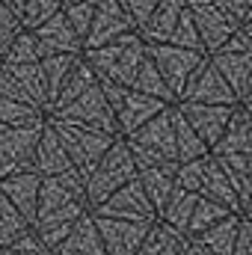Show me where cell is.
<instances>
[{
	"mask_svg": "<svg viewBox=\"0 0 252 255\" xmlns=\"http://www.w3.org/2000/svg\"><path fill=\"white\" fill-rule=\"evenodd\" d=\"M119 6L125 9V15L130 18V24H133V30L148 18V12L157 6V0H119Z\"/></svg>",
	"mask_w": 252,
	"mask_h": 255,
	"instance_id": "44",
	"label": "cell"
},
{
	"mask_svg": "<svg viewBox=\"0 0 252 255\" xmlns=\"http://www.w3.org/2000/svg\"><path fill=\"white\" fill-rule=\"evenodd\" d=\"M89 83H95V71H92V68L86 65V60L80 57V60H77V65H74V68L68 71V77L63 80V86H60L57 98L51 101V107H48L45 113H51V110H57V107L68 104L71 98H77V95H80V92H83V89H86Z\"/></svg>",
	"mask_w": 252,
	"mask_h": 255,
	"instance_id": "33",
	"label": "cell"
},
{
	"mask_svg": "<svg viewBox=\"0 0 252 255\" xmlns=\"http://www.w3.org/2000/svg\"><path fill=\"white\" fill-rule=\"evenodd\" d=\"M172 133H175V157H178V163H181V160H193V157L208 154L205 139L190 128V122L181 116V110H178L175 104H172Z\"/></svg>",
	"mask_w": 252,
	"mask_h": 255,
	"instance_id": "30",
	"label": "cell"
},
{
	"mask_svg": "<svg viewBox=\"0 0 252 255\" xmlns=\"http://www.w3.org/2000/svg\"><path fill=\"white\" fill-rule=\"evenodd\" d=\"M211 65L223 74V80L232 86V92L238 95L241 104H250V92H252V51H214L208 54Z\"/></svg>",
	"mask_w": 252,
	"mask_h": 255,
	"instance_id": "17",
	"label": "cell"
},
{
	"mask_svg": "<svg viewBox=\"0 0 252 255\" xmlns=\"http://www.w3.org/2000/svg\"><path fill=\"white\" fill-rule=\"evenodd\" d=\"M68 3H74V0H60V6H68Z\"/></svg>",
	"mask_w": 252,
	"mask_h": 255,
	"instance_id": "50",
	"label": "cell"
},
{
	"mask_svg": "<svg viewBox=\"0 0 252 255\" xmlns=\"http://www.w3.org/2000/svg\"><path fill=\"white\" fill-rule=\"evenodd\" d=\"M184 9V0H157V6L148 12V18L136 27V36L145 42V45H154V42H166L178 15Z\"/></svg>",
	"mask_w": 252,
	"mask_h": 255,
	"instance_id": "23",
	"label": "cell"
},
{
	"mask_svg": "<svg viewBox=\"0 0 252 255\" xmlns=\"http://www.w3.org/2000/svg\"><path fill=\"white\" fill-rule=\"evenodd\" d=\"M166 42H169V45H178V48H190V51H202V54H205L202 39H199V30H196V24H193V18H190L187 6L181 9V15H178V21H175V27H172V33H169Z\"/></svg>",
	"mask_w": 252,
	"mask_h": 255,
	"instance_id": "37",
	"label": "cell"
},
{
	"mask_svg": "<svg viewBox=\"0 0 252 255\" xmlns=\"http://www.w3.org/2000/svg\"><path fill=\"white\" fill-rule=\"evenodd\" d=\"M9 247H12V250H18L21 255H51V250L39 241V235H36L33 229H24V232L9 244Z\"/></svg>",
	"mask_w": 252,
	"mask_h": 255,
	"instance_id": "43",
	"label": "cell"
},
{
	"mask_svg": "<svg viewBox=\"0 0 252 255\" xmlns=\"http://www.w3.org/2000/svg\"><path fill=\"white\" fill-rule=\"evenodd\" d=\"M42 128H45V116L24 125H0V178L33 169V151Z\"/></svg>",
	"mask_w": 252,
	"mask_h": 255,
	"instance_id": "5",
	"label": "cell"
},
{
	"mask_svg": "<svg viewBox=\"0 0 252 255\" xmlns=\"http://www.w3.org/2000/svg\"><path fill=\"white\" fill-rule=\"evenodd\" d=\"M211 154H252V113L250 104H235L220 139L211 145Z\"/></svg>",
	"mask_w": 252,
	"mask_h": 255,
	"instance_id": "19",
	"label": "cell"
},
{
	"mask_svg": "<svg viewBox=\"0 0 252 255\" xmlns=\"http://www.w3.org/2000/svg\"><path fill=\"white\" fill-rule=\"evenodd\" d=\"M80 57L86 60V65L98 74V77H107V80H116L122 86H130L133 74L139 71V65L145 60V42L133 33H125L113 42H104V45H95V48H83Z\"/></svg>",
	"mask_w": 252,
	"mask_h": 255,
	"instance_id": "1",
	"label": "cell"
},
{
	"mask_svg": "<svg viewBox=\"0 0 252 255\" xmlns=\"http://www.w3.org/2000/svg\"><path fill=\"white\" fill-rule=\"evenodd\" d=\"M95 217H119V220H157L148 196L142 193L139 181L130 178L119 190H113L104 202H98L95 208H89Z\"/></svg>",
	"mask_w": 252,
	"mask_h": 255,
	"instance_id": "12",
	"label": "cell"
},
{
	"mask_svg": "<svg viewBox=\"0 0 252 255\" xmlns=\"http://www.w3.org/2000/svg\"><path fill=\"white\" fill-rule=\"evenodd\" d=\"M92 12H95V0H74V3L63 6L65 21H68V24H71V30L80 36V42H83V39H86V33H89Z\"/></svg>",
	"mask_w": 252,
	"mask_h": 255,
	"instance_id": "40",
	"label": "cell"
},
{
	"mask_svg": "<svg viewBox=\"0 0 252 255\" xmlns=\"http://www.w3.org/2000/svg\"><path fill=\"white\" fill-rule=\"evenodd\" d=\"M45 113L30 107V104H21L9 95H0V125H24V122H33V119H42Z\"/></svg>",
	"mask_w": 252,
	"mask_h": 255,
	"instance_id": "39",
	"label": "cell"
},
{
	"mask_svg": "<svg viewBox=\"0 0 252 255\" xmlns=\"http://www.w3.org/2000/svg\"><path fill=\"white\" fill-rule=\"evenodd\" d=\"M60 9H63L60 0H24V6L18 12V21H21L24 30H33V27H39L42 21H48Z\"/></svg>",
	"mask_w": 252,
	"mask_h": 255,
	"instance_id": "38",
	"label": "cell"
},
{
	"mask_svg": "<svg viewBox=\"0 0 252 255\" xmlns=\"http://www.w3.org/2000/svg\"><path fill=\"white\" fill-rule=\"evenodd\" d=\"M163 107H169L166 101H160V98H151V95H142V92H136V89H130L125 86V92H122V98H119V104L113 107V119H116V130L127 136L130 130H136L139 125H145L151 116H157Z\"/></svg>",
	"mask_w": 252,
	"mask_h": 255,
	"instance_id": "15",
	"label": "cell"
},
{
	"mask_svg": "<svg viewBox=\"0 0 252 255\" xmlns=\"http://www.w3.org/2000/svg\"><path fill=\"white\" fill-rule=\"evenodd\" d=\"M196 199H199V193L193 190H181L178 184H175V190L169 193V199L163 202V208L157 211V220L160 223H166L169 229H175V232H187V223H190V214H193V205H196Z\"/></svg>",
	"mask_w": 252,
	"mask_h": 255,
	"instance_id": "28",
	"label": "cell"
},
{
	"mask_svg": "<svg viewBox=\"0 0 252 255\" xmlns=\"http://www.w3.org/2000/svg\"><path fill=\"white\" fill-rule=\"evenodd\" d=\"M232 255H252V226H250V217H241V226H238V238H235Z\"/></svg>",
	"mask_w": 252,
	"mask_h": 255,
	"instance_id": "46",
	"label": "cell"
},
{
	"mask_svg": "<svg viewBox=\"0 0 252 255\" xmlns=\"http://www.w3.org/2000/svg\"><path fill=\"white\" fill-rule=\"evenodd\" d=\"M45 122L54 128V133L60 136L63 148L71 157V166L80 172V178H86L92 172V166L101 160V154L110 148V142L119 136V133H110V130H98V128H83V125H68L60 119H51L45 116Z\"/></svg>",
	"mask_w": 252,
	"mask_h": 255,
	"instance_id": "4",
	"label": "cell"
},
{
	"mask_svg": "<svg viewBox=\"0 0 252 255\" xmlns=\"http://www.w3.org/2000/svg\"><path fill=\"white\" fill-rule=\"evenodd\" d=\"M39 60H42V54H39L36 36L21 27V30L15 33V39L9 42V48H6L0 65H24V63H39Z\"/></svg>",
	"mask_w": 252,
	"mask_h": 255,
	"instance_id": "35",
	"label": "cell"
},
{
	"mask_svg": "<svg viewBox=\"0 0 252 255\" xmlns=\"http://www.w3.org/2000/svg\"><path fill=\"white\" fill-rule=\"evenodd\" d=\"M205 160H208V154L193 157V160H181V163L175 166V184H178L181 190L199 193V181H202V172H205Z\"/></svg>",
	"mask_w": 252,
	"mask_h": 255,
	"instance_id": "41",
	"label": "cell"
},
{
	"mask_svg": "<svg viewBox=\"0 0 252 255\" xmlns=\"http://www.w3.org/2000/svg\"><path fill=\"white\" fill-rule=\"evenodd\" d=\"M92 214V211H89ZM95 217V214H92ZM154 220H119V217H95V229L101 235L107 255H133L145 241Z\"/></svg>",
	"mask_w": 252,
	"mask_h": 255,
	"instance_id": "9",
	"label": "cell"
},
{
	"mask_svg": "<svg viewBox=\"0 0 252 255\" xmlns=\"http://www.w3.org/2000/svg\"><path fill=\"white\" fill-rule=\"evenodd\" d=\"M51 119H60V122H68V125H83V128H98V130H110V133H119L116 130V119H113V110L110 104L104 101L101 95V86H98V77L95 83H89L77 98H71L68 104L45 113Z\"/></svg>",
	"mask_w": 252,
	"mask_h": 255,
	"instance_id": "6",
	"label": "cell"
},
{
	"mask_svg": "<svg viewBox=\"0 0 252 255\" xmlns=\"http://www.w3.org/2000/svg\"><path fill=\"white\" fill-rule=\"evenodd\" d=\"M125 33H133V24L125 15V9L119 6V0H95V12H92L89 33L83 39V48L113 42V39H119Z\"/></svg>",
	"mask_w": 252,
	"mask_h": 255,
	"instance_id": "13",
	"label": "cell"
},
{
	"mask_svg": "<svg viewBox=\"0 0 252 255\" xmlns=\"http://www.w3.org/2000/svg\"><path fill=\"white\" fill-rule=\"evenodd\" d=\"M130 89H136V92H142V95H151V98H160V101H166V104H175V95H172L169 86L163 83L160 71L154 68L151 60H148V54H145V60H142V65H139V71L133 74Z\"/></svg>",
	"mask_w": 252,
	"mask_h": 255,
	"instance_id": "32",
	"label": "cell"
},
{
	"mask_svg": "<svg viewBox=\"0 0 252 255\" xmlns=\"http://www.w3.org/2000/svg\"><path fill=\"white\" fill-rule=\"evenodd\" d=\"M39 181L42 175L36 169H24V172H12L6 178H0V193L18 208V214L33 223V214H36V193H39Z\"/></svg>",
	"mask_w": 252,
	"mask_h": 255,
	"instance_id": "21",
	"label": "cell"
},
{
	"mask_svg": "<svg viewBox=\"0 0 252 255\" xmlns=\"http://www.w3.org/2000/svg\"><path fill=\"white\" fill-rule=\"evenodd\" d=\"M0 95H9L21 104H30L36 110H48V86L39 63L24 65H0Z\"/></svg>",
	"mask_w": 252,
	"mask_h": 255,
	"instance_id": "8",
	"label": "cell"
},
{
	"mask_svg": "<svg viewBox=\"0 0 252 255\" xmlns=\"http://www.w3.org/2000/svg\"><path fill=\"white\" fill-rule=\"evenodd\" d=\"M21 30V21L15 18V12L0 0V63H3V54L9 48V42L15 39V33Z\"/></svg>",
	"mask_w": 252,
	"mask_h": 255,
	"instance_id": "42",
	"label": "cell"
},
{
	"mask_svg": "<svg viewBox=\"0 0 252 255\" xmlns=\"http://www.w3.org/2000/svg\"><path fill=\"white\" fill-rule=\"evenodd\" d=\"M217 9H223L229 18H235L238 24H244V21H250L252 15V0H211Z\"/></svg>",
	"mask_w": 252,
	"mask_h": 255,
	"instance_id": "45",
	"label": "cell"
},
{
	"mask_svg": "<svg viewBox=\"0 0 252 255\" xmlns=\"http://www.w3.org/2000/svg\"><path fill=\"white\" fill-rule=\"evenodd\" d=\"M178 101H196V104H241L238 95L232 92V86L223 80V74L211 65L208 57L196 65V71L187 77Z\"/></svg>",
	"mask_w": 252,
	"mask_h": 255,
	"instance_id": "10",
	"label": "cell"
},
{
	"mask_svg": "<svg viewBox=\"0 0 252 255\" xmlns=\"http://www.w3.org/2000/svg\"><path fill=\"white\" fill-rule=\"evenodd\" d=\"M175 107L181 110V116L190 122V128L205 139L208 151L220 139L223 128H226L232 110H235V104H196V101H175Z\"/></svg>",
	"mask_w": 252,
	"mask_h": 255,
	"instance_id": "14",
	"label": "cell"
},
{
	"mask_svg": "<svg viewBox=\"0 0 252 255\" xmlns=\"http://www.w3.org/2000/svg\"><path fill=\"white\" fill-rule=\"evenodd\" d=\"M36 36V45H39V54L42 57H51V54H80L83 51V42L80 36L71 30V24L65 21L63 9L54 12L48 21H42L39 27L30 30Z\"/></svg>",
	"mask_w": 252,
	"mask_h": 255,
	"instance_id": "16",
	"label": "cell"
},
{
	"mask_svg": "<svg viewBox=\"0 0 252 255\" xmlns=\"http://www.w3.org/2000/svg\"><path fill=\"white\" fill-rule=\"evenodd\" d=\"M181 241H184L181 232H175L166 223L154 220L151 229H148V235H145V241L139 244V250L133 255H178L181 253Z\"/></svg>",
	"mask_w": 252,
	"mask_h": 255,
	"instance_id": "29",
	"label": "cell"
},
{
	"mask_svg": "<svg viewBox=\"0 0 252 255\" xmlns=\"http://www.w3.org/2000/svg\"><path fill=\"white\" fill-rule=\"evenodd\" d=\"M136 178V163L127 151V142L125 136L119 133L110 148L101 154V160L92 166V172L83 178V193H86V205L95 208L98 202H104L113 190H119L125 181Z\"/></svg>",
	"mask_w": 252,
	"mask_h": 255,
	"instance_id": "3",
	"label": "cell"
},
{
	"mask_svg": "<svg viewBox=\"0 0 252 255\" xmlns=\"http://www.w3.org/2000/svg\"><path fill=\"white\" fill-rule=\"evenodd\" d=\"M0 255H21L18 250H12V247H0Z\"/></svg>",
	"mask_w": 252,
	"mask_h": 255,
	"instance_id": "49",
	"label": "cell"
},
{
	"mask_svg": "<svg viewBox=\"0 0 252 255\" xmlns=\"http://www.w3.org/2000/svg\"><path fill=\"white\" fill-rule=\"evenodd\" d=\"M175 166L178 160H169V163H154V166H145V169H136V181L142 193L148 196L154 214L163 208V202L169 199V193L175 190Z\"/></svg>",
	"mask_w": 252,
	"mask_h": 255,
	"instance_id": "24",
	"label": "cell"
},
{
	"mask_svg": "<svg viewBox=\"0 0 252 255\" xmlns=\"http://www.w3.org/2000/svg\"><path fill=\"white\" fill-rule=\"evenodd\" d=\"M24 229H30V223L18 214V208L0 193V247H9Z\"/></svg>",
	"mask_w": 252,
	"mask_h": 255,
	"instance_id": "36",
	"label": "cell"
},
{
	"mask_svg": "<svg viewBox=\"0 0 252 255\" xmlns=\"http://www.w3.org/2000/svg\"><path fill=\"white\" fill-rule=\"evenodd\" d=\"M33 169L39 175H60V172H71V157L63 148L60 136L54 133V128L45 122L42 133H39V142H36V151H33ZM77 172V169H74ZM80 175V172H77Z\"/></svg>",
	"mask_w": 252,
	"mask_h": 255,
	"instance_id": "20",
	"label": "cell"
},
{
	"mask_svg": "<svg viewBox=\"0 0 252 255\" xmlns=\"http://www.w3.org/2000/svg\"><path fill=\"white\" fill-rule=\"evenodd\" d=\"M178 255H211V253H208V250L193 238V235H184V241H181V253H178Z\"/></svg>",
	"mask_w": 252,
	"mask_h": 255,
	"instance_id": "47",
	"label": "cell"
},
{
	"mask_svg": "<svg viewBox=\"0 0 252 255\" xmlns=\"http://www.w3.org/2000/svg\"><path fill=\"white\" fill-rule=\"evenodd\" d=\"M77 60H80V54H51V57H42V60H39L42 74H45V86H48V107H51V101L57 98L63 80L68 77V71L77 65Z\"/></svg>",
	"mask_w": 252,
	"mask_h": 255,
	"instance_id": "31",
	"label": "cell"
},
{
	"mask_svg": "<svg viewBox=\"0 0 252 255\" xmlns=\"http://www.w3.org/2000/svg\"><path fill=\"white\" fill-rule=\"evenodd\" d=\"M83 211H89L86 202H71V205L54 208V211H48V214H39V217L30 223V229H33V232L39 235V241L54 253L57 244L74 229V223H77V217H80Z\"/></svg>",
	"mask_w": 252,
	"mask_h": 255,
	"instance_id": "18",
	"label": "cell"
},
{
	"mask_svg": "<svg viewBox=\"0 0 252 255\" xmlns=\"http://www.w3.org/2000/svg\"><path fill=\"white\" fill-rule=\"evenodd\" d=\"M229 214H238V211H229L226 205H220V202H214V199L199 196V199H196V205H193V214H190V223H187V232H184V235L205 232L208 226L220 223V220H223V217H229Z\"/></svg>",
	"mask_w": 252,
	"mask_h": 255,
	"instance_id": "34",
	"label": "cell"
},
{
	"mask_svg": "<svg viewBox=\"0 0 252 255\" xmlns=\"http://www.w3.org/2000/svg\"><path fill=\"white\" fill-rule=\"evenodd\" d=\"M127 151L136 163V169L154 166V163H169L175 157V133H172V104L163 107L157 116H151L145 125L130 130L125 136Z\"/></svg>",
	"mask_w": 252,
	"mask_h": 255,
	"instance_id": "2",
	"label": "cell"
},
{
	"mask_svg": "<svg viewBox=\"0 0 252 255\" xmlns=\"http://www.w3.org/2000/svg\"><path fill=\"white\" fill-rule=\"evenodd\" d=\"M145 54H148V60L154 63V68L160 71V77H163V83L169 86V92L175 95V101H178V95H181L187 77L196 71V65L208 57V54H202V51L178 48V45H169V42L145 45Z\"/></svg>",
	"mask_w": 252,
	"mask_h": 255,
	"instance_id": "7",
	"label": "cell"
},
{
	"mask_svg": "<svg viewBox=\"0 0 252 255\" xmlns=\"http://www.w3.org/2000/svg\"><path fill=\"white\" fill-rule=\"evenodd\" d=\"M199 196H205V199H214V202L226 205L229 211H238V214H244V211H241V202H238V193H235V187L229 184V178H226V172L220 169V163L211 157V151H208L205 172H202V181H199Z\"/></svg>",
	"mask_w": 252,
	"mask_h": 255,
	"instance_id": "26",
	"label": "cell"
},
{
	"mask_svg": "<svg viewBox=\"0 0 252 255\" xmlns=\"http://www.w3.org/2000/svg\"><path fill=\"white\" fill-rule=\"evenodd\" d=\"M184 6H187L190 18H193V24L199 30V39H202L205 54H214L235 33V27H238V21L229 18L223 9H217L211 0H184Z\"/></svg>",
	"mask_w": 252,
	"mask_h": 255,
	"instance_id": "11",
	"label": "cell"
},
{
	"mask_svg": "<svg viewBox=\"0 0 252 255\" xmlns=\"http://www.w3.org/2000/svg\"><path fill=\"white\" fill-rule=\"evenodd\" d=\"M220 169L226 172L229 184L238 193L241 211L250 214V199H252V154H211Z\"/></svg>",
	"mask_w": 252,
	"mask_h": 255,
	"instance_id": "25",
	"label": "cell"
},
{
	"mask_svg": "<svg viewBox=\"0 0 252 255\" xmlns=\"http://www.w3.org/2000/svg\"><path fill=\"white\" fill-rule=\"evenodd\" d=\"M12 12H15V18H18V12H21V6H24V0H3Z\"/></svg>",
	"mask_w": 252,
	"mask_h": 255,
	"instance_id": "48",
	"label": "cell"
},
{
	"mask_svg": "<svg viewBox=\"0 0 252 255\" xmlns=\"http://www.w3.org/2000/svg\"><path fill=\"white\" fill-rule=\"evenodd\" d=\"M241 217H247V214H229V217H223L220 223L208 226L205 232H196L193 238H196L211 255H232L235 238H238V226H241Z\"/></svg>",
	"mask_w": 252,
	"mask_h": 255,
	"instance_id": "27",
	"label": "cell"
},
{
	"mask_svg": "<svg viewBox=\"0 0 252 255\" xmlns=\"http://www.w3.org/2000/svg\"><path fill=\"white\" fill-rule=\"evenodd\" d=\"M51 255H107L104 244H101V235L95 229V217L89 211H83L77 217L74 229L57 244V250Z\"/></svg>",
	"mask_w": 252,
	"mask_h": 255,
	"instance_id": "22",
	"label": "cell"
}]
</instances>
